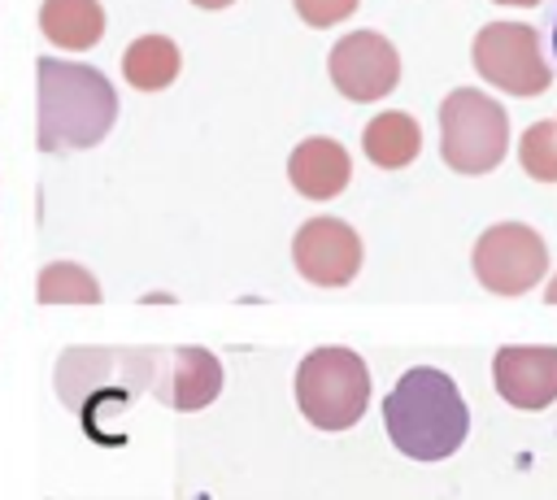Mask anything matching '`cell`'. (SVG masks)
Instances as JSON below:
<instances>
[{"mask_svg": "<svg viewBox=\"0 0 557 500\" xmlns=\"http://www.w3.org/2000/svg\"><path fill=\"white\" fill-rule=\"evenodd\" d=\"M383 426L392 443L413 461H444L466 443L470 413L457 383L444 370L413 365L383 400Z\"/></svg>", "mask_w": 557, "mask_h": 500, "instance_id": "cell-1", "label": "cell"}, {"mask_svg": "<svg viewBox=\"0 0 557 500\" xmlns=\"http://www.w3.org/2000/svg\"><path fill=\"white\" fill-rule=\"evenodd\" d=\"M35 74H39V148L44 152L91 148L113 130L117 91L100 70L39 57Z\"/></svg>", "mask_w": 557, "mask_h": 500, "instance_id": "cell-2", "label": "cell"}, {"mask_svg": "<svg viewBox=\"0 0 557 500\" xmlns=\"http://www.w3.org/2000/svg\"><path fill=\"white\" fill-rule=\"evenodd\" d=\"M157 348H65L57 361V396L100 439V413L126 409L131 396L152 391Z\"/></svg>", "mask_w": 557, "mask_h": 500, "instance_id": "cell-3", "label": "cell"}, {"mask_svg": "<svg viewBox=\"0 0 557 500\" xmlns=\"http://www.w3.org/2000/svg\"><path fill=\"white\" fill-rule=\"evenodd\" d=\"M296 404L318 430H348L370 404V370L348 348H313L296 370Z\"/></svg>", "mask_w": 557, "mask_h": 500, "instance_id": "cell-4", "label": "cell"}, {"mask_svg": "<svg viewBox=\"0 0 557 500\" xmlns=\"http://www.w3.org/2000/svg\"><path fill=\"white\" fill-rule=\"evenodd\" d=\"M505 143H509V117L492 96L474 87H457L440 104V152L457 174L496 170Z\"/></svg>", "mask_w": 557, "mask_h": 500, "instance_id": "cell-5", "label": "cell"}, {"mask_svg": "<svg viewBox=\"0 0 557 500\" xmlns=\"http://www.w3.org/2000/svg\"><path fill=\"white\" fill-rule=\"evenodd\" d=\"M474 70L509 96H540L553 83V65L540 52V35L522 22H487L474 35Z\"/></svg>", "mask_w": 557, "mask_h": 500, "instance_id": "cell-6", "label": "cell"}, {"mask_svg": "<svg viewBox=\"0 0 557 500\" xmlns=\"http://www.w3.org/2000/svg\"><path fill=\"white\" fill-rule=\"evenodd\" d=\"M544 270H548V248L522 222L487 226L474 243V278L492 296H522L544 278Z\"/></svg>", "mask_w": 557, "mask_h": 500, "instance_id": "cell-7", "label": "cell"}, {"mask_svg": "<svg viewBox=\"0 0 557 500\" xmlns=\"http://www.w3.org/2000/svg\"><path fill=\"white\" fill-rule=\"evenodd\" d=\"M331 83L348 100H379L400 78V57L379 30H352L331 48Z\"/></svg>", "mask_w": 557, "mask_h": 500, "instance_id": "cell-8", "label": "cell"}, {"mask_svg": "<svg viewBox=\"0 0 557 500\" xmlns=\"http://www.w3.org/2000/svg\"><path fill=\"white\" fill-rule=\"evenodd\" d=\"M296 270L318 287H344L361 270V239L339 217H313L292 239Z\"/></svg>", "mask_w": 557, "mask_h": 500, "instance_id": "cell-9", "label": "cell"}, {"mask_svg": "<svg viewBox=\"0 0 557 500\" xmlns=\"http://www.w3.org/2000/svg\"><path fill=\"white\" fill-rule=\"evenodd\" d=\"M152 391L178 413H196L222 391V361L209 348H157Z\"/></svg>", "mask_w": 557, "mask_h": 500, "instance_id": "cell-10", "label": "cell"}, {"mask_svg": "<svg viewBox=\"0 0 557 500\" xmlns=\"http://www.w3.org/2000/svg\"><path fill=\"white\" fill-rule=\"evenodd\" d=\"M496 391L513 409H548L557 400V348L548 343H509L492 361Z\"/></svg>", "mask_w": 557, "mask_h": 500, "instance_id": "cell-11", "label": "cell"}, {"mask_svg": "<svg viewBox=\"0 0 557 500\" xmlns=\"http://www.w3.org/2000/svg\"><path fill=\"white\" fill-rule=\"evenodd\" d=\"M287 178H292V187H296L300 196H309V200H331L335 191L348 187L352 165H348L344 143L326 139V135H313V139L296 143V152H292V161H287Z\"/></svg>", "mask_w": 557, "mask_h": 500, "instance_id": "cell-12", "label": "cell"}, {"mask_svg": "<svg viewBox=\"0 0 557 500\" xmlns=\"http://www.w3.org/2000/svg\"><path fill=\"white\" fill-rule=\"evenodd\" d=\"M39 30L65 52L96 48L104 35V9L100 0H44L39 4Z\"/></svg>", "mask_w": 557, "mask_h": 500, "instance_id": "cell-13", "label": "cell"}, {"mask_svg": "<svg viewBox=\"0 0 557 500\" xmlns=\"http://www.w3.org/2000/svg\"><path fill=\"white\" fill-rule=\"evenodd\" d=\"M361 148H366V157L379 170H405L418 157V148H422V130H418V122L409 113L387 109V113H379V117L366 122Z\"/></svg>", "mask_w": 557, "mask_h": 500, "instance_id": "cell-14", "label": "cell"}, {"mask_svg": "<svg viewBox=\"0 0 557 500\" xmlns=\"http://www.w3.org/2000/svg\"><path fill=\"white\" fill-rule=\"evenodd\" d=\"M178 65H183L178 43L165 39V35H139L122 52V74H126V83L135 91H161V87H170L178 78Z\"/></svg>", "mask_w": 557, "mask_h": 500, "instance_id": "cell-15", "label": "cell"}, {"mask_svg": "<svg viewBox=\"0 0 557 500\" xmlns=\"http://www.w3.org/2000/svg\"><path fill=\"white\" fill-rule=\"evenodd\" d=\"M35 300L39 304H96L100 283L74 261H48L35 278Z\"/></svg>", "mask_w": 557, "mask_h": 500, "instance_id": "cell-16", "label": "cell"}, {"mask_svg": "<svg viewBox=\"0 0 557 500\" xmlns=\"http://www.w3.org/2000/svg\"><path fill=\"white\" fill-rule=\"evenodd\" d=\"M518 161L535 183H557V122H531L518 143Z\"/></svg>", "mask_w": 557, "mask_h": 500, "instance_id": "cell-17", "label": "cell"}, {"mask_svg": "<svg viewBox=\"0 0 557 500\" xmlns=\"http://www.w3.org/2000/svg\"><path fill=\"white\" fill-rule=\"evenodd\" d=\"M292 4L309 26H335L339 17H348L357 9V0H292Z\"/></svg>", "mask_w": 557, "mask_h": 500, "instance_id": "cell-18", "label": "cell"}, {"mask_svg": "<svg viewBox=\"0 0 557 500\" xmlns=\"http://www.w3.org/2000/svg\"><path fill=\"white\" fill-rule=\"evenodd\" d=\"M548 52H553V65H557V13L548 17Z\"/></svg>", "mask_w": 557, "mask_h": 500, "instance_id": "cell-19", "label": "cell"}, {"mask_svg": "<svg viewBox=\"0 0 557 500\" xmlns=\"http://www.w3.org/2000/svg\"><path fill=\"white\" fill-rule=\"evenodd\" d=\"M191 4H200V9H226V4H235V0H191Z\"/></svg>", "mask_w": 557, "mask_h": 500, "instance_id": "cell-20", "label": "cell"}, {"mask_svg": "<svg viewBox=\"0 0 557 500\" xmlns=\"http://www.w3.org/2000/svg\"><path fill=\"white\" fill-rule=\"evenodd\" d=\"M544 300H548V304H557V278L548 283V291H544Z\"/></svg>", "mask_w": 557, "mask_h": 500, "instance_id": "cell-21", "label": "cell"}, {"mask_svg": "<svg viewBox=\"0 0 557 500\" xmlns=\"http://www.w3.org/2000/svg\"><path fill=\"white\" fill-rule=\"evenodd\" d=\"M496 4H540V0H496Z\"/></svg>", "mask_w": 557, "mask_h": 500, "instance_id": "cell-22", "label": "cell"}, {"mask_svg": "<svg viewBox=\"0 0 557 500\" xmlns=\"http://www.w3.org/2000/svg\"><path fill=\"white\" fill-rule=\"evenodd\" d=\"M553 122H557V117H553Z\"/></svg>", "mask_w": 557, "mask_h": 500, "instance_id": "cell-23", "label": "cell"}]
</instances>
